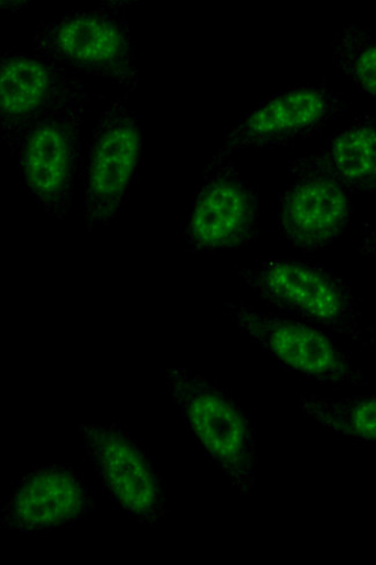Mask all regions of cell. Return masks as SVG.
Returning <instances> with one entry per match:
<instances>
[{
	"label": "cell",
	"instance_id": "6da1fadb",
	"mask_svg": "<svg viewBox=\"0 0 376 565\" xmlns=\"http://www.w3.org/2000/svg\"><path fill=\"white\" fill-rule=\"evenodd\" d=\"M235 275L278 315L327 329L366 348L376 344L356 296L332 269L288 258L235 268Z\"/></svg>",
	"mask_w": 376,
	"mask_h": 565
},
{
	"label": "cell",
	"instance_id": "7a4b0ae2",
	"mask_svg": "<svg viewBox=\"0 0 376 565\" xmlns=\"http://www.w3.org/2000/svg\"><path fill=\"white\" fill-rule=\"evenodd\" d=\"M170 395L206 458L234 488L248 494L258 472L255 428L245 409L225 388L184 366L166 372Z\"/></svg>",
	"mask_w": 376,
	"mask_h": 565
},
{
	"label": "cell",
	"instance_id": "3957f363",
	"mask_svg": "<svg viewBox=\"0 0 376 565\" xmlns=\"http://www.w3.org/2000/svg\"><path fill=\"white\" fill-rule=\"evenodd\" d=\"M120 4L108 2L43 20L33 38L34 54L60 67L109 81L132 97L139 71Z\"/></svg>",
	"mask_w": 376,
	"mask_h": 565
},
{
	"label": "cell",
	"instance_id": "277c9868",
	"mask_svg": "<svg viewBox=\"0 0 376 565\" xmlns=\"http://www.w3.org/2000/svg\"><path fill=\"white\" fill-rule=\"evenodd\" d=\"M84 83L77 78L23 139L15 158L23 185L53 218L73 214L76 177L83 157Z\"/></svg>",
	"mask_w": 376,
	"mask_h": 565
},
{
	"label": "cell",
	"instance_id": "5b68a950",
	"mask_svg": "<svg viewBox=\"0 0 376 565\" xmlns=\"http://www.w3.org/2000/svg\"><path fill=\"white\" fill-rule=\"evenodd\" d=\"M260 203L233 154L214 150L186 212L185 246L193 253L243 250L258 239Z\"/></svg>",
	"mask_w": 376,
	"mask_h": 565
},
{
	"label": "cell",
	"instance_id": "8992f818",
	"mask_svg": "<svg viewBox=\"0 0 376 565\" xmlns=\"http://www.w3.org/2000/svg\"><path fill=\"white\" fill-rule=\"evenodd\" d=\"M230 323L280 366L302 379L334 387L367 386L363 370L322 328L281 315L262 313L250 305L227 301Z\"/></svg>",
	"mask_w": 376,
	"mask_h": 565
},
{
	"label": "cell",
	"instance_id": "52a82bcc",
	"mask_svg": "<svg viewBox=\"0 0 376 565\" xmlns=\"http://www.w3.org/2000/svg\"><path fill=\"white\" fill-rule=\"evenodd\" d=\"M123 93L99 115L88 143L84 225L93 232L116 222L143 156V129Z\"/></svg>",
	"mask_w": 376,
	"mask_h": 565
},
{
	"label": "cell",
	"instance_id": "ba28073f",
	"mask_svg": "<svg viewBox=\"0 0 376 565\" xmlns=\"http://www.w3.org/2000/svg\"><path fill=\"white\" fill-rule=\"evenodd\" d=\"M77 429L109 499L137 524L158 525L169 513L168 493L144 447L116 423H78Z\"/></svg>",
	"mask_w": 376,
	"mask_h": 565
},
{
	"label": "cell",
	"instance_id": "9c48e42d",
	"mask_svg": "<svg viewBox=\"0 0 376 565\" xmlns=\"http://www.w3.org/2000/svg\"><path fill=\"white\" fill-rule=\"evenodd\" d=\"M345 103L326 82L305 84L273 94L247 111L223 136L218 151L289 147L331 126Z\"/></svg>",
	"mask_w": 376,
	"mask_h": 565
},
{
	"label": "cell",
	"instance_id": "30bf717a",
	"mask_svg": "<svg viewBox=\"0 0 376 565\" xmlns=\"http://www.w3.org/2000/svg\"><path fill=\"white\" fill-rule=\"evenodd\" d=\"M94 508L96 502L74 467L43 465L17 481L0 511V525L22 535H42L85 520Z\"/></svg>",
	"mask_w": 376,
	"mask_h": 565
},
{
	"label": "cell",
	"instance_id": "8fae6325",
	"mask_svg": "<svg viewBox=\"0 0 376 565\" xmlns=\"http://www.w3.org/2000/svg\"><path fill=\"white\" fill-rule=\"evenodd\" d=\"M352 215V194L327 177H292L279 193L280 241L302 254L321 253L335 244Z\"/></svg>",
	"mask_w": 376,
	"mask_h": 565
},
{
	"label": "cell",
	"instance_id": "7c38bea8",
	"mask_svg": "<svg viewBox=\"0 0 376 565\" xmlns=\"http://www.w3.org/2000/svg\"><path fill=\"white\" fill-rule=\"evenodd\" d=\"M77 77L33 54L8 50L0 60V131L17 158L31 128L74 85Z\"/></svg>",
	"mask_w": 376,
	"mask_h": 565
},
{
	"label": "cell",
	"instance_id": "4fadbf2b",
	"mask_svg": "<svg viewBox=\"0 0 376 565\" xmlns=\"http://www.w3.org/2000/svg\"><path fill=\"white\" fill-rule=\"evenodd\" d=\"M290 178L315 174L331 178L351 194L376 198V116L363 113L326 141L287 168Z\"/></svg>",
	"mask_w": 376,
	"mask_h": 565
},
{
	"label": "cell",
	"instance_id": "5bb4252c",
	"mask_svg": "<svg viewBox=\"0 0 376 565\" xmlns=\"http://www.w3.org/2000/svg\"><path fill=\"white\" fill-rule=\"evenodd\" d=\"M297 409L318 427L376 443V394L325 397L304 392L298 397Z\"/></svg>",
	"mask_w": 376,
	"mask_h": 565
},
{
	"label": "cell",
	"instance_id": "9a60e30c",
	"mask_svg": "<svg viewBox=\"0 0 376 565\" xmlns=\"http://www.w3.org/2000/svg\"><path fill=\"white\" fill-rule=\"evenodd\" d=\"M335 65L372 100L376 102V39L352 22L331 43Z\"/></svg>",
	"mask_w": 376,
	"mask_h": 565
},
{
	"label": "cell",
	"instance_id": "2e32d148",
	"mask_svg": "<svg viewBox=\"0 0 376 565\" xmlns=\"http://www.w3.org/2000/svg\"><path fill=\"white\" fill-rule=\"evenodd\" d=\"M358 252L376 262V217L363 225Z\"/></svg>",
	"mask_w": 376,
	"mask_h": 565
},
{
	"label": "cell",
	"instance_id": "e0dca14e",
	"mask_svg": "<svg viewBox=\"0 0 376 565\" xmlns=\"http://www.w3.org/2000/svg\"><path fill=\"white\" fill-rule=\"evenodd\" d=\"M29 3H23V2H3L2 3V8H7V9H25L28 8L29 6H26Z\"/></svg>",
	"mask_w": 376,
	"mask_h": 565
},
{
	"label": "cell",
	"instance_id": "ac0fdd59",
	"mask_svg": "<svg viewBox=\"0 0 376 565\" xmlns=\"http://www.w3.org/2000/svg\"><path fill=\"white\" fill-rule=\"evenodd\" d=\"M374 306H375V308H376V297L374 298Z\"/></svg>",
	"mask_w": 376,
	"mask_h": 565
}]
</instances>
